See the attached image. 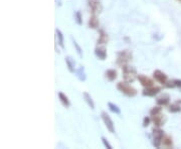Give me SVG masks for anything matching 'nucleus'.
Segmentation results:
<instances>
[{"mask_svg":"<svg viewBox=\"0 0 181 149\" xmlns=\"http://www.w3.org/2000/svg\"><path fill=\"white\" fill-rule=\"evenodd\" d=\"M55 34H56V38H57V43L59 44V46L61 48L65 47V44H63V41H65V38H63V32L60 31L59 29H57L56 28L55 29Z\"/></svg>","mask_w":181,"mask_h":149,"instance_id":"4be33fe9","label":"nucleus"},{"mask_svg":"<svg viewBox=\"0 0 181 149\" xmlns=\"http://www.w3.org/2000/svg\"><path fill=\"white\" fill-rule=\"evenodd\" d=\"M75 20L79 25L83 24V16H81V13L79 10H77V12L75 13Z\"/></svg>","mask_w":181,"mask_h":149,"instance_id":"393cba45","label":"nucleus"},{"mask_svg":"<svg viewBox=\"0 0 181 149\" xmlns=\"http://www.w3.org/2000/svg\"><path fill=\"white\" fill-rule=\"evenodd\" d=\"M105 77H106V79L109 82H114L117 79V77H118V73L115 69H108L105 73Z\"/></svg>","mask_w":181,"mask_h":149,"instance_id":"f3484780","label":"nucleus"},{"mask_svg":"<svg viewBox=\"0 0 181 149\" xmlns=\"http://www.w3.org/2000/svg\"><path fill=\"white\" fill-rule=\"evenodd\" d=\"M108 107H109V109H110L111 111L113 112V113H115V114H120V113H121L120 108H119L118 106L116 105V104L109 102V103H108Z\"/></svg>","mask_w":181,"mask_h":149,"instance_id":"5701e85b","label":"nucleus"},{"mask_svg":"<svg viewBox=\"0 0 181 149\" xmlns=\"http://www.w3.org/2000/svg\"><path fill=\"white\" fill-rule=\"evenodd\" d=\"M170 102V96L168 94H163L156 99V103L159 106H167Z\"/></svg>","mask_w":181,"mask_h":149,"instance_id":"4468645a","label":"nucleus"},{"mask_svg":"<svg viewBox=\"0 0 181 149\" xmlns=\"http://www.w3.org/2000/svg\"><path fill=\"white\" fill-rule=\"evenodd\" d=\"M164 137V131L160 129V127H156L152 129V144L155 148H159L162 146V140Z\"/></svg>","mask_w":181,"mask_h":149,"instance_id":"20e7f679","label":"nucleus"},{"mask_svg":"<svg viewBox=\"0 0 181 149\" xmlns=\"http://www.w3.org/2000/svg\"><path fill=\"white\" fill-rule=\"evenodd\" d=\"M161 92V87L157 86H151L147 87L142 91V95L145 97H155L156 95H158Z\"/></svg>","mask_w":181,"mask_h":149,"instance_id":"0eeeda50","label":"nucleus"},{"mask_svg":"<svg viewBox=\"0 0 181 149\" xmlns=\"http://www.w3.org/2000/svg\"><path fill=\"white\" fill-rule=\"evenodd\" d=\"M162 146L165 148H171L173 147V140L170 135H164L162 140Z\"/></svg>","mask_w":181,"mask_h":149,"instance_id":"aec40b11","label":"nucleus"},{"mask_svg":"<svg viewBox=\"0 0 181 149\" xmlns=\"http://www.w3.org/2000/svg\"><path fill=\"white\" fill-rule=\"evenodd\" d=\"M109 42V35L104 29H99V37L97 39L98 45H105Z\"/></svg>","mask_w":181,"mask_h":149,"instance_id":"9b49d317","label":"nucleus"},{"mask_svg":"<svg viewBox=\"0 0 181 149\" xmlns=\"http://www.w3.org/2000/svg\"><path fill=\"white\" fill-rule=\"evenodd\" d=\"M99 25H100V21L97 17V14H92V16L89 17L87 21V26L92 29H98Z\"/></svg>","mask_w":181,"mask_h":149,"instance_id":"ddd939ff","label":"nucleus"},{"mask_svg":"<svg viewBox=\"0 0 181 149\" xmlns=\"http://www.w3.org/2000/svg\"><path fill=\"white\" fill-rule=\"evenodd\" d=\"M87 2L92 14H98L103 11V5L101 0H87Z\"/></svg>","mask_w":181,"mask_h":149,"instance_id":"39448f33","label":"nucleus"},{"mask_svg":"<svg viewBox=\"0 0 181 149\" xmlns=\"http://www.w3.org/2000/svg\"><path fill=\"white\" fill-rule=\"evenodd\" d=\"M151 120H152V123L154 124V126L156 127H162L164 126V124L166 123V116L163 115L162 113H159L157 115L151 116Z\"/></svg>","mask_w":181,"mask_h":149,"instance_id":"1a4fd4ad","label":"nucleus"},{"mask_svg":"<svg viewBox=\"0 0 181 149\" xmlns=\"http://www.w3.org/2000/svg\"><path fill=\"white\" fill-rule=\"evenodd\" d=\"M57 96H58V99H59L60 103L63 104V107L69 108V106H71V102H69V98H67V95H65L63 92H58Z\"/></svg>","mask_w":181,"mask_h":149,"instance_id":"2eb2a0df","label":"nucleus"},{"mask_svg":"<svg viewBox=\"0 0 181 149\" xmlns=\"http://www.w3.org/2000/svg\"><path fill=\"white\" fill-rule=\"evenodd\" d=\"M101 117H102V120L104 121L105 125H106V127H107V129L109 130V132L114 133L115 132V126H114V123H113L112 119H111V117L109 116V114L107 113V112H102Z\"/></svg>","mask_w":181,"mask_h":149,"instance_id":"423d86ee","label":"nucleus"},{"mask_svg":"<svg viewBox=\"0 0 181 149\" xmlns=\"http://www.w3.org/2000/svg\"><path fill=\"white\" fill-rule=\"evenodd\" d=\"M71 40H73V46L75 47V49H77V53H79V55L81 57H83V51H81V46L79 45V43H77V41H75V39H73V37H71Z\"/></svg>","mask_w":181,"mask_h":149,"instance_id":"a878e982","label":"nucleus"},{"mask_svg":"<svg viewBox=\"0 0 181 149\" xmlns=\"http://www.w3.org/2000/svg\"><path fill=\"white\" fill-rule=\"evenodd\" d=\"M83 100L85 101V103L87 104V106H89L91 109L94 110L95 109V103H94V101H93L91 95H89L87 92H83Z\"/></svg>","mask_w":181,"mask_h":149,"instance_id":"6ab92c4d","label":"nucleus"},{"mask_svg":"<svg viewBox=\"0 0 181 149\" xmlns=\"http://www.w3.org/2000/svg\"><path fill=\"white\" fill-rule=\"evenodd\" d=\"M138 81H139L140 84H141L144 88L154 86V81L151 78H149V77L145 76V75H138Z\"/></svg>","mask_w":181,"mask_h":149,"instance_id":"9d476101","label":"nucleus"},{"mask_svg":"<svg viewBox=\"0 0 181 149\" xmlns=\"http://www.w3.org/2000/svg\"><path fill=\"white\" fill-rule=\"evenodd\" d=\"M153 78H154L155 81L160 83L161 85H165L168 82V76L160 69H156V71H153Z\"/></svg>","mask_w":181,"mask_h":149,"instance_id":"6e6552de","label":"nucleus"},{"mask_svg":"<svg viewBox=\"0 0 181 149\" xmlns=\"http://www.w3.org/2000/svg\"><path fill=\"white\" fill-rule=\"evenodd\" d=\"M133 59V53L129 49H124V51H120L117 53V59L116 63L119 67H123L124 65H128L129 61Z\"/></svg>","mask_w":181,"mask_h":149,"instance_id":"f03ea898","label":"nucleus"},{"mask_svg":"<svg viewBox=\"0 0 181 149\" xmlns=\"http://www.w3.org/2000/svg\"><path fill=\"white\" fill-rule=\"evenodd\" d=\"M95 55L100 61H105L107 57V49L104 45H98L95 48Z\"/></svg>","mask_w":181,"mask_h":149,"instance_id":"f8f14e48","label":"nucleus"},{"mask_svg":"<svg viewBox=\"0 0 181 149\" xmlns=\"http://www.w3.org/2000/svg\"><path fill=\"white\" fill-rule=\"evenodd\" d=\"M168 111L170 113H179L181 112V100L180 101H176L174 104H171L168 108Z\"/></svg>","mask_w":181,"mask_h":149,"instance_id":"a211bd4d","label":"nucleus"},{"mask_svg":"<svg viewBox=\"0 0 181 149\" xmlns=\"http://www.w3.org/2000/svg\"><path fill=\"white\" fill-rule=\"evenodd\" d=\"M179 1H181V0H179Z\"/></svg>","mask_w":181,"mask_h":149,"instance_id":"c756f323","label":"nucleus"},{"mask_svg":"<svg viewBox=\"0 0 181 149\" xmlns=\"http://www.w3.org/2000/svg\"><path fill=\"white\" fill-rule=\"evenodd\" d=\"M129 84L130 83H127L125 81L124 82H119L117 84V89L123 95H125V96L129 97V98H133V97H135L138 94V91L137 89H135Z\"/></svg>","mask_w":181,"mask_h":149,"instance_id":"f257e3e1","label":"nucleus"},{"mask_svg":"<svg viewBox=\"0 0 181 149\" xmlns=\"http://www.w3.org/2000/svg\"><path fill=\"white\" fill-rule=\"evenodd\" d=\"M151 122H152L151 118L146 116V117L143 119V127H145V128H146V127H148L150 125V123H151Z\"/></svg>","mask_w":181,"mask_h":149,"instance_id":"bb28decb","label":"nucleus"},{"mask_svg":"<svg viewBox=\"0 0 181 149\" xmlns=\"http://www.w3.org/2000/svg\"><path fill=\"white\" fill-rule=\"evenodd\" d=\"M75 73H77V77L79 81H81V82L85 81V78H87V77H85V69H83V65H81L79 69H75Z\"/></svg>","mask_w":181,"mask_h":149,"instance_id":"412c9836","label":"nucleus"},{"mask_svg":"<svg viewBox=\"0 0 181 149\" xmlns=\"http://www.w3.org/2000/svg\"><path fill=\"white\" fill-rule=\"evenodd\" d=\"M172 83L174 84L175 88H180L181 89V80H178V79H174V80H172Z\"/></svg>","mask_w":181,"mask_h":149,"instance_id":"cd10ccee","label":"nucleus"},{"mask_svg":"<svg viewBox=\"0 0 181 149\" xmlns=\"http://www.w3.org/2000/svg\"><path fill=\"white\" fill-rule=\"evenodd\" d=\"M122 73H123L124 81L127 83H133L136 79H138V73L136 69L129 65H126L122 67Z\"/></svg>","mask_w":181,"mask_h":149,"instance_id":"7ed1b4c3","label":"nucleus"},{"mask_svg":"<svg viewBox=\"0 0 181 149\" xmlns=\"http://www.w3.org/2000/svg\"><path fill=\"white\" fill-rule=\"evenodd\" d=\"M162 112V106H156V107H153L152 109L150 110V116H154L157 114L161 113Z\"/></svg>","mask_w":181,"mask_h":149,"instance_id":"b1692460","label":"nucleus"},{"mask_svg":"<svg viewBox=\"0 0 181 149\" xmlns=\"http://www.w3.org/2000/svg\"><path fill=\"white\" fill-rule=\"evenodd\" d=\"M102 142L104 143V145H105V147H107L108 149H112V145L110 144V143L108 142V140H107L105 137H102Z\"/></svg>","mask_w":181,"mask_h":149,"instance_id":"c85d7f7f","label":"nucleus"},{"mask_svg":"<svg viewBox=\"0 0 181 149\" xmlns=\"http://www.w3.org/2000/svg\"><path fill=\"white\" fill-rule=\"evenodd\" d=\"M65 63H67V67L69 69V71L71 73H75V59L71 57H65Z\"/></svg>","mask_w":181,"mask_h":149,"instance_id":"dca6fc26","label":"nucleus"}]
</instances>
